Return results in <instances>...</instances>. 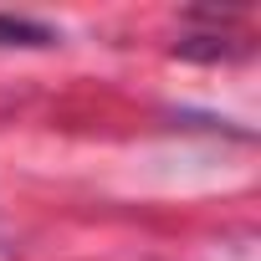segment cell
Wrapping results in <instances>:
<instances>
[{
	"label": "cell",
	"mask_w": 261,
	"mask_h": 261,
	"mask_svg": "<svg viewBox=\"0 0 261 261\" xmlns=\"http://www.w3.org/2000/svg\"><path fill=\"white\" fill-rule=\"evenodd\" d=\"M62 31L46 26V21H31V16H6L0 11V46H26V51H41V46H57Z\"/></svg>",
	"instance_id": "obj_1"
},
{
	"label": "cell",
	"mask_w": 261,
	"mask_h": 261,
	"mask_svg": "<svg viewBox=\"0 0 261 261\" xmlns=\"http://www.w3.org/2000/svg\"><path fill=\"white\" fill-rule=\"evenodd\" d=\"M241 46L225 41V36H185L174 46V57H190V62H220V57H236Z\"/></svg>",
	"instance_id": "obj_2"
}]
</instances>
